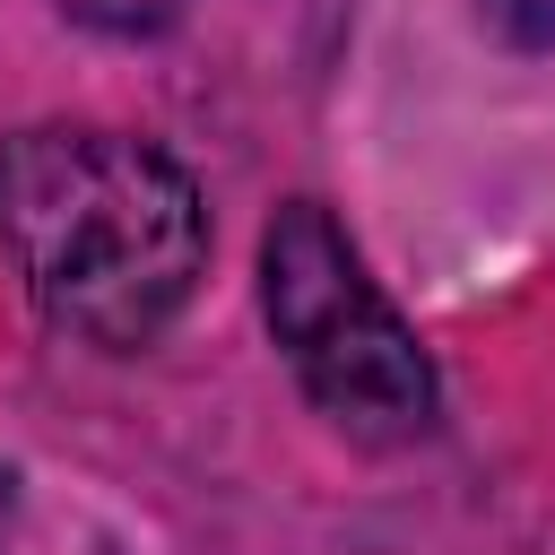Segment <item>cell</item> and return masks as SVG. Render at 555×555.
Wrapping results in <instances>:
<instances>
[{
  "mask_svg": "<svg viewBox=\"0 0 555 555\" xmlns=\"http://www.w3.org/2000/svg\"><path fill=\"white\" fill-rule=\"evenodd\" d=\"M9 512H17V477L0 468V555H9Z\"/></svg>",
  "mask_w": 555,
  "mask_h": 555,
  "instance_id": "5b68a950",
  "label": "cell"
},
{
  "mask_svg": "<svg viewBox=\"0 0 555 555\" xmlns=\"http://www.w3.org/2000/svg\"><path fill=\"white\" fill-rule=\"evenodd\" d=\"M0 260L26 304L104 356L165 338L208 269L191 173L104 121H35L0 139Z\"/></svg>",
  "mask_w": 555,
  "mask_h": 555,
  "instance_id": "6da1fadb",
  "label": "cell"
},
{
  "mask_svg": "<svg viewBox=\"0 0 555 555\" xmlns=\"http://www.w3.org/2000/svg\"><path fill=\"white\" fill-rule=\"evenodd\" d=\"M512 52H555V0H477Z\"/></svg>",
  "mask_w": 555,
  "mask_h": 555,
  "instance_id": "277c9868",
  "label": "cell"
},
{
  "mask_svg": "<svg viewBox=\"0 0 555 555\" xmlns=\"http://www.w3.org/2000/svg\"><path fill=\"white\" fill-rule=\"evenodd\" d=\"M78 26H95V35H165L191 0H61Z\"/></svg>",
  "mask_w": 555,
  "mask_h": 555,
  "instance_id": "3957f363",
  "label": "cell"
},
{
  "mask_svg": "<svg viewBox=\"0 0 555 555\" xmlns=\"http://www.w3.org/2000/svg\"><path fill=\"white\" fill-rule=\"evenodd\" d=\"M260 312L269 338L286 356V373L304 382V399L373 451L425 442L442 416V382L434 356L416 347V330L399 321V304L373 286L364 251L347 243V225L321 199H286L260 234Z\"/></svg>",
  "mask_w": 555,
  "mask_h": 555,
  "instance_id": "7a4b0ae2",
  "label": "cell"
}]
</instances>
